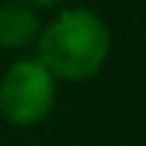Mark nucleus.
<instances>
[{
  "instance_id": "1",
  "label": "nucleus",
  "mask_w": 146,
  "mask_h": 146,
  "mask_svg": "<svg viewBox=\"0 0 146 146\" xmlns=\"http://www.w3.org/2000/svg\"><path fill=\"white\" fill-rule=\"evenodd\" d=\"M35 46V60L57 81L81 84L106 68L111 54V33L98 11L76 5L62 8L41 27Z\"/></svg>"
},
{
  "instance_id": "2",
  "label": "nucleus",
  "mask_w": 146,
  "mask_h": 146,
  "mask_svg": "<svg viewBox=\"0 0 146 146\" xmlns=\"http://www.w3.org/2000/svg\"><path fill=\"white\" fill-rule=\"evenodd\" d=\"M57 78L38 60H16L0 76V116L14 127H35L52 114Z\"/></svg>"
},
{
  "instance_id": "3",
  "label": "nucleus",
  "mask_w": 146,
  "mask_h": 146,
  "mask_svg": "<svg viewBox=\"0 0 146 146\" xmlns=\"http://www.w3.org/2000/svg\"><path fill=\"white\" fill-rule=\"evenodd\" d=\"M41 19L33 8L8 0L0 5V49L5 52H22L33 46L41 35Z\"/></svg>"
},
{
  "instance_id": "4",
  "label": "nucleus",
  "mask_w": 146,
  "mask_h": 146,
  "mask_svg": "<svg viewBox=\"0 0 146 146\" xmlns=\"http://www.w3.org/2000/svg\"><path fill=\"white\" fill-rule=\"evenodd\" d=\"M16 3H22V5H27V8H54V5H60L62 0H16Z\"/></svg>"
}]
</instances>
